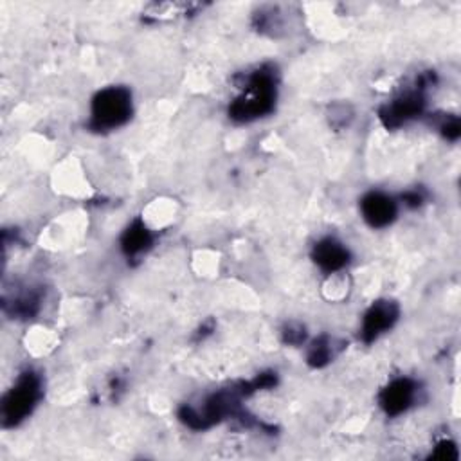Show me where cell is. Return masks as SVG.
Here are the masks:
<instances>
[{"mask_svg":"<svg viewBox=\"0 0 461 461\" xmlns=\"http://www.w3.org/2000/svg\"><path fill=\"white\" fill-rule=\"evenodd\" d=\"M238 88V97L229 104V117L236 122H250L265 117L274 110L277 97L276 67L265 63L247 72Z\"/></svg>","mask_w":461,"mask_h":461,"instance_id":"1","label":"cell"},{"mask_svg":"<svg viewBox=\"0 0 461 461\" xmlns=\"http://www.w3.org/2000/svg\"><path fill=\"white\" fill-rule=\"evenodd\" d=\"M131 92L126 86H106L92 97L88 128L110 131L126 124L131 117Z\"/></svg>","mask_w":461,"mask_h":461,"instance_id":"2","label":"cell"},{"mask_svg":"<svg viewBox=\"0 0 461 461\" xmlns=\"http://www.w3.org/2000/svg\"><path fill=\"white\" fill-rule=\"evenodd\" d=\"M43 394L41 376L32 371L25 369L18 375L14 385L4 394L2 398V423L4 427H14L22 423L38 405Z\"/></svg>","mask_w":461,"mask_h":461,"instance_id":"3","label":"cell"},{"mask_svg":"<svg viewBox=\"0 0 461 461\" xmlns=\"http://www.w3.org/2000/svg\"><path fill=\"white\" fill-rule=\"evenodd\" d=\"M434 81V74L427 72L420 76L414 88H407L402 94H398L394 99H391L387 104L380 108V121L387 128H398L418 115L423 113L425 108V94L423 90Z\"/></svg>","mask_w":461,"mask_h":461,"instance_id":"4","label":"cell"},{"mask_svg":"<svg viewBox=\"0 0 461 461\" xmlns=\"http://www.w3.org/2000/svg\"><path fill=\"white\" fill-rule=\"evenodd\" d=\"M400 317V308L394 301H376L373 303L364 317H362V326H360V337L366 344L376 340L382 333L389 331L394 322Z\"/></svg>","mask_w":461,"mask_h":461,"instance_id":"5","label":"cell"},{"mask_svg":"<svg viewBox=\"0 0 461 461\" xmlns=\"http://www.w3.org/2000/svg\"><path fill=\"white\" fill-rule=\"evenodd\" d=\"M416 396H418L416 380L402 376V378H394L380 391L378 402L387 416H398L412 407Z\"/></svg>","mask_w":461,"mask_h":461,"instance_id":"6","label":"cell"},{"mask_svg":"<svg viewBox=\"0 0 461 461\" xmlns=\"http://www.w3.org/2000/svg\"><path fill=\"white\" fill-rule=\"evenodd\" d=\"M360 212L369 227L384 229L394 221L398 214V203L393 196L382 191H369L360 200Z\"/></svg>","mask_w":461,"mask_h":461,"instance_id":"7","label":"cell"},{"mask_svg":"<svg viewBox=\"0 0 461 461\" xmlns=\"http://www.w3.org/2000/svg\"><path fill=\"white\" fill-rule=\"evenodd\" d=\"M312 259L322 272L333 276L349 263V250L342 241L326 236L313 245Z\"/></svg>","mask_w":461,"mask_h":461,"instance_id":"8","label":"cell"},{"mask_svg":"<svg viewBox=\"0 0 461 461\" xmlns=\"http://www.w3.org/2000/svg\"><path fill=\"white\" fill-rule=\"evenodd\" d=\"M153 245V232L142 220H133L121 236V249L128 259H137Z\"/></svg>","mask_w":461,"mask_h":461,"instance_id":"9","label":"cell"},{"mask_svg":"<svg viewBox=\"0 0 461 461\" xmlns=\"http://www.w3.org/2000/svg\"><path fill=\"white\" fill-rule=\"evenodd\" d=\"M40 301H41V295L36 290H25V292H20V294L13 295L11 303L5 301L4 310L11 312L14 317L29 319V317H34L38 313Z\"/></svg>","mask_w":461,"mask_h":461,"instance_id":"10","label":"cell"},{"mask_svg":"<svg viewBox=\"0 0 461 461\" xmlns=\"http://www.w3.org/2000/svg\"><path fill=\"white\" fill-rule=\"evenodd\" d=\"M335 357V340L328 335H321L317 337L306 351V362L312 367H324L326 364H330Z\"/></svg>","mask_w":461,"mask_h":461,"instance_id":"11","label":"cell"},{"mask_svg":"<svg viewBox=\"0 0 461 461\" xmlns=\"http://www.w3.org/2000/svg\"><path fill=\"white\" fill-rule=\"evenodd\" d=\"M306 339V331H304V326L297 324V322H288L283 330V340L286 344H292V346H297V344H303Z\"/></svg>","mask_w":461,"mask_h":461,"instance_id":"12","label":"cell"},{"mask_svg":"<svg viewBox=\"0 0 461 461\" xmlns=\"http://www.w3.org/2000/svg\"><path fill=\"white\" fill-rule=\"evenodd\" d=\"M423 200H425V194L418 189H411L402 194V203L407 205L409 209H418L423 203Z\"/></svg>","mask_w":461,"mask_h":461,"instance_id":"13","label":"cell"}]
</instances>
